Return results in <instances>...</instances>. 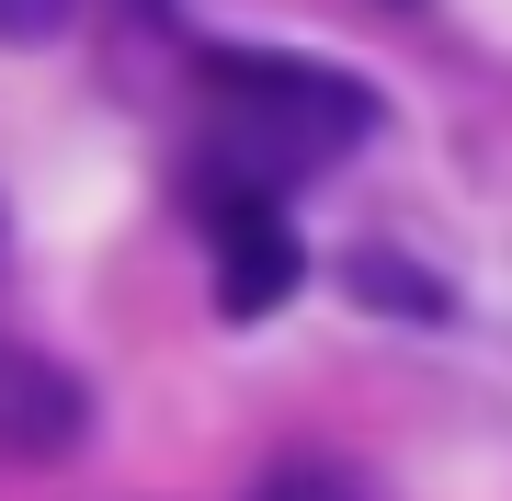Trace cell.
I'll use <instances>...</instances> for the list:
<instances>
[{
    "label": "cell",
    "mask_w": 512,
    "mask_h": 501,
    "mask_svg": "<svg viewBox=\"0 0 512 501\" xmlns=\"http://www.w3.org/2000/svg\"><path fill=\"white\" fill-rule=\"evenodd\" d=\"M205 240H217V308L228 319H274L308 274L285 228V194L274 183H239V171H205Z\"/></svg>",
    "instance_id": "obj_2"
},
{
    "label": "cell",
    "mask_w": 512,
    "mask_h": 501,
    "mask_svg": "<svg viewBox=\"0 0 512 501\" xmlns=\"http://www.w3.org/2000/svg\"><path fill=\"white\" fill-rule=\"evenodd\" d=\"M69 433H80V388L46 376L35 353H0V445L46 456V445H69Z\"/></svg>",
    "instance_id": "obj_3"
},
{
    "label": "cell",
    "mask_w": 512,
    "mask_h": 501,
    "mask_svg": "<svg viewBox=\"0 0 512 501\" xmlns=\"http://www.w3.org/2000/svg\"><path fill=\"white\" fill-rule=\"evenodd\" d=\"M251 501H365V479H353V467H330V456H285V467H262Z\"/></svg>",
    "instance_id": "obj_4"
},
{
    "label": "cell",
    "mask_w": 512,
    "mask_h": 501,
    "mask_svg": "<svg viewBox=\"0 0 512 501\" xmlns=\"http://www.w3.org/2000/svg\"><path fill=\"white\" fill-rule=\"evenodd\" d=\"M69 23V0H0V35H57Z\"/></svg>",
    "instance_id": "obj_6"
},
{
    "label": "cell",
    "mask_w": 512,
    "mask_h": 501,
    "mask_svg": "<svg viewBox=\"0 0 512 501\" xmlns=\"http://www.w3.org/2000/svg\"><path fill=\"white\" fill-rule=\"evenodd\" d=\"M353 285H365L376 308H421V319L444 308V285H410V262H387V251H365V262H353Z\"/></svg>",
    "instance_id": "obj_5"
},
{
    "label": "cell",
    "mask_w": 512,
    "mask_h": 501,
    "mask_svg": "<svg viewBox=\"0 0 512 501\" xmlns=\"http://www.w3.org/2000/svg\"><path fill=\"white\" fill-rule=\"evenodd\" d=\"M205 114H217V149L205 171H239V183H296V171L342 160L376 137V92L330 57H285V46H205Z\"/></svg>",
    "instance_id": "obj_1"
}]
</instances>
